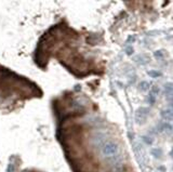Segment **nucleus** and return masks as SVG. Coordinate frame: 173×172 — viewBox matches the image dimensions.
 I'll return each instance as SVG.
<instances>
[{
	"label": "nucleus",
	"instance_id": "obj_14",
	"mask_svg": "<svg viewBox=\"0 0 173 172\" xmlns=\"http://www.w3.org/2000/svg\"><path fill=\"white\" fill-rule=\"evenodd\" d=\"M135 40H136V36L130 35L128 38H127V43H129V45H130V43H133V42H135Z\"/></svg>",
	"mask_w": 173,
	"mask_h": 172
},
{
	"label": "nucleus",
	"instance_id": "obj_13",
	"mask_svg": "<svg viewBox=\"0 0 173 172\" xmlns=\"http://www.w3.org/2000/svg\"><path fill=\"white\" fill-rule=\"evenodd\" d=\"M154 57L157 60H161V59H163V53H162V51L161 50H157L154 52Z\"/></svg>",
	"mask_w": 173,
	"mask_h": 172
},
{
	"label": "nucleus",
	"instance_id": "obj_10",
	"mask_svg": "<svg viewBox=\"0 0 173 172\" xmlns=\"http://www.w3.org/2000/svg\"><path fill=\"white\" fill-rule=\"evenodd\" d=\"M159 92H160V88H159L158 86H152V90H150V92L149 93H152L154 96H156V95H158L159 94Z\"/></svg>",
	"mask_w": 173,
	"mask_h": 172
},
{
	"label": "nucleus",
	"instance_id": "obj_6",
	"mask_svg": "<svg viewBox=\"0 0 173 172\" xmlns=\"http://www.w3.org/2000/svg\"><path fill=\"white\" fill-rule=\"evenodd\" d=\"M150 83L148 82V81H141L140 83H139V90H140L141 92H147L149 89H150V86H149Z\"/></svg>",
	"mask_w": 173,
	"mask_h": 172
},
{
	"label": "nucleus",
	"instance_id": "obj_8",
	"mask_svg": "<svg viewBox=\"0 0 173 172\" xmlns=\"http://www.w3.org/2000/svg\"><path fill=\"white\" fill-rule=\"evenodd\" d=\"M147 75H148L149 77L152 78H159L162 76V74H161L160 71H155V69H150V71H147Z\"/></svg>",
	"mask_w": 173,
	"mask_h": 172
},
{
	"label": "nucleus",
	"instance_id": "obj_4",
	"mask_svg": "<svg viewBox=\"0 0 173 172\" xmlns=\"http://www.w3.org/2000/svg\"><path fill=\"white\" fill-rule=\"evenodd\" d=\"M160 116H161V118L163 119L166 122L171 121V119H172V110H171V108H169V110H161Z\"/></svg>",
	"mask_w": 173,
	"mask_h": 172
},
{
	"label": "nucleus",
	"instance_id": "obj_1",
	"mask_svg": "<svg viewBox=\"0 0 173 172\" xmlns=\"http://www.w3.org/2000/svg\"><path fill=\"white\" fill-rule=\"evenodd\" d=\"M101 151L103 156H104V158L111 157L114 155L119 154V144L115 142V141L108 140L101 146Z\"/></svg>",
	"mask_w": 173,
	"mask_h": 172
},
{
	"label": "nucleus",
	"instance_id": "obj_11",
	"mask_svg": "<svg viewBox=\"0 0 173 172\" xmlns=\"http://www.w3.org/2000/svg\"><path fill=\"white\" fill-rule=\"evenodd\" d=\"M147 102L149 103V105H155L156 103V96L152 94V93H149L148 96H147Z\"/></svg>",
	"mask_w": 173,
	"mask_h": 172
},
{
	"label": "nucleus",
	"instance_id": "obj_7",
	"mask_svg": "<svg viewBox=\"0 0 173 172\" xmlns=\"http://www.w3.org/2000/svg\"><path fill=\"white\" fill-rule=\"evenodd\" d=\"M163 91H164V95H166V96H171V94H172V83L171 82L164 83Z\"/></svg>",
	"mask_w": 173,
	"mask_h": 172
},
{
	"label": "nucleus",
	"instance_id": "obj_3",
	"mask_svg": "<svg viewBox=\"0 0 173 172\" xmlns=\"http://www.w3.org/2000/svg\"><path fill=\"white\" fill-rule=\"evenodd\" d=\"M159 129V132H166V133H171L172 132V125H171L170 122H162L160 125L158 126Z\"/></svg>",
	"mask_w": 173,
	"mask_h": 172
},
{
	"label": "nucleus",
	"instance_id": "obj_15",
	"mask_svg": "<svg viewBox=\"0 0 173 172\" xmlns=\"http://www.w3.org/2000/svg\"><path fill=\"white\" fill-rule=\"evenodd\" d=\"M15 170V166L13 162H9L8 167H7V172H14Z\"/></svg>",
	"mask_w": 173,
	"mask_h": 172
},
{
	"label": "nucleus",
	"instance_id": "obj_12",
	"mask_svg": "<svg viewBox=\"0 0 173 172\" xmlns=\"http://www.w3.org/2000/svg\"><path fill=\"white\" fill-rule=\"evenodd\" d=\"M125 54H127L128 57L133 55V54H134V49H133V47H131V46L127 47V49H125Z\"/></svg>",
	"mask_w": 173,
	"mask_h": 172
},
{
	"label": "nucleus",
	"instance_id": "obj_2",
	"mask_svg": "<svg viewBox=\"0 0 173 172\" xmlns=\"http://www.w3.org/2000/svg\"><path fill=\"white\" fill-rule=\"evenodd\" d=\"M149 114V110L147 107H140L139 110H136L135 113V120H136V123H144L146 121V117Z\"/></svg>",
	"mask_w": 173,
	"mask_h": 172
},
{
	"label": "nucleus",
	"instance_id": "obj_9",
	"mask_svg": "<svg viewBox=\"0 0 173 172\" xmlns=\"http://www.w3.org/2000/svg\"><path fill=\"white\" fill-rule=\"evenodd\" d=\"M142 139H143V142L145 143L146 145L152 146V144H154V139H152V137H149V135H144Z\"/></svg>",
	"mask_w": 173,
	"mask_h": 172
},
{
	"label": "nucleus",
	"instance_id": "obj_5",
	"mask_svg": "<svg viewBox=\"0 0 173 172\" xmlns=\"http://www.w3.org/2000/svg\"><path fill=\"white\" fill-rule=\"evenodd\" d=\"M150 154L152 155V157L156 158V159H161L162 158V155H163V151L160 147H156V148H152L150 151Z\"/></svg>",
	"mask_w": 173,
	"mask_h": 172
}]
</instances>
